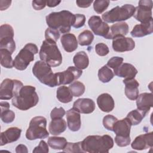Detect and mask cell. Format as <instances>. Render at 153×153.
Masks as SVG:
<instances>
[{"label": "cell", "mask_w": 153, "mask_h": 153, "mask_svg": "<svg viewBox=\"0 0 153 153\" xmlns=\"http://www.w3.org/2000/svg\"><path fill=\"white\" fill-rule=\"evenodd\" d=\"M45 20L49 28L60 33H68L75 23V15L68 10L52 12L46 16Z\"/></svg>", "instance_id": "1"}, {"label": "cell", "mask_w": 153, "mask_h": 153, "mask_svg": "<svg viewBox=\"0 0 153 153\" xmlns=\"http://www.w3.org/2000/svg\"><path fill=\"white\" fill-rule=\"evenodd\" d=\"M113 146L114 140L108 134L88 136L82 141V147L85 152L108 153Z\"/></svg>", "instance_id": "2"}, {"label": "cell", "mask_w": 153, "mask_h": 153, "mask_svg": "<svg viewBox=\"0 0 153 153\" xmlns=\"http://www.w3.org/2000/svg\"><path fill=\"white\" fill-rule=\"evenodd\" d=\"M35 90L33 86H23L13 98L12 105L21 111H27L35 106L39 102V97Z\"/></svg>", "instance_id": "3"}, {"label": "cell", "mask_w": 153, "mask_h": 153, "mask_svg": "<svg viewBox=\"0 0 153 153\" xmlns=\"http://www.w3.org/2000/svg\"><path fill=\"white\" fill-rule=\"evenodd\" d=\"M39 55L41 60L51 67L59 66L62 63V56L55 41L45 39L41 46Z\"/></svg>", "instance_id": "4"}, {"label": "cell", "mask_w": 153, "mask_h": 153, "mask_svg": "<svg viewBox=\"0 0 153 153\" xmlns=\"http://www.w3.org/2000/svg\"><path fill=\"white\" fill-rule=\"evenodd\" d=\"M34 76L42 84L54 87L58 85L56 73L52 71L51 66L42 60L36 61L32 67Z\"/></svg>", "instance_id": "5"}, {"label": "cell", "mask_w": 153, "mask_h": 153, "mask_svg": "<svg viewBox=\"0 0 153 153\" xmlns=\"http://www.w3.org/2000/svg\"><path fill=\"white\" fill-rule=\"evenodd\" d=\"M135 11V7L131 4L117 6L102 15V19L106 23L121 22L131 17Z\"/></svg>", "instance_id": "6"}, {"label": "cell", "mask_w": 153, "mask_h": 153, "mask_svg": "<svg viewBox=\"0 0 153 153\" xmlns=\"http://www.w3.org/2000/svg\"><path fill=\"white\" fill-rule=\"evenodd\" d=\"M38 53V47L33 43H27L19 51L13 60V66L17 70H25L34 60L35 54Z\"/></svg>", "instance_id": "7"}, {"label": "cell", "mask_w": 153, "mask_h": 153, "mask_svg": "<svg viewBox=\"0 0 153 153\" xmlns=\"http://www.w3.org/2000/svg\"><path fill=\"white\" fill-rule=\"evenodd\" d=\"M47 120L42 116H36L32 118L29 126L26 132V137L30 140L45 139L49 136L47 130Z\"/></svg>", "instance_id": "8"}, {"label": "cell", "mask_w": 153, "mask_h": 153, "mask_svg": "<svg viewBox=\"0 0 153 153\" xmlns=\"http://www.w3.org/2000/svg\"><path fill=\"white\" fill-rule=\"evenodd\" d=\"M23 86V83L19 80L4 79L0 85V99L10 100L13 98Z\"/></svg>", "instance_id": "9"}, {"label": "cell", "mask_w": 153, "mask_h": 153, "mask_svg": "<svg viewBox=\"0 0 153 153\" xmlns=\"http://www.w3.org/2000/svg\"><path fill=\"white\" fill-rule=\"evenodd\" d=\"M14 34V30L11 25L4 24L0 26V49H6L11 53L15 51Z\"/></svg>", "instance_id": "10"}, {"label": "cell", "mask_w": 153, "mask_h": 153, "mask_svg": "<svg viewBox=\"0 0 153 153\" xmlns=\"http://www.w3.org/2000/svg\"><path fill=\"white\" fill-rule=\"evenodd\" d=\"M138 4L139 5L135 7V11L133 14L135 19L141 23H147L153 19L152 16V1H139Z\"/></svg>", "instance_id": "11"}, {"label": "cell", "mask_w": 153, "mask_h": 153, "mask_svg": "<svg viewBox=\"0 0 153 153\" xmlns=\"http://www.w3.org/2000/svg\"><path fill=\"white\" fill-rule=\"evenodd\" d=\"M82 74V71L81 69L75 66H69L65 71L56 73L58 85L71 84L75 80L78 79Z\"/></svg>", "instance_id": "12"}, {"label": "cell", "mask_w": 153, "mask_h": 153, "mask_svg": "<svg viewBox=\"0 0 153 153\" xmlns=\"http://www.w3.org/2000/svg\"><path fill=\"white\" fill-rule=\"evenodd\" d=\"M88 24L90 28L96 35L105 38L109 33V25L107 23L103 22L100 16H93L90 17L88 19Z\"/></svg>", "instance_id": "13"}, {"label": "cell", "mask_w": 153, "mask_h": 153, "mask_svg": "<svg viewBox=\"0 0 153 153\" xmlns=\"http://www.w3.org/2000/svg\"><path fill=\"white\" fill-rule=\"evenodd\" d=\"M112 46L115 51L123 53L133 50L135 47V42L131 38L120 36L113 39Z\"/></svg>", "instance_id": "14"}, {"label": "cell", "mask_w": 153, "mask_h": 153, "mask_svg": "<svg viewBox=\"0 0 153 153\" xmlns=\"http://www.w3.org/2000/svg\"><path fill=\"white\" fill-rule=\"evenodd\" d=\"M133 149L142 151L153 146V133L152 131L137 136L131 143Z\"/></svg>", "instance_id": "15"}, {"label": "cell", "mask_w": 153, "mask_h": 153, "mask_svg": "<svg viewBox=\"0 0 153 153\" xmlns=\"http://www.w3.org/2000/svg\"><path fill=\"white\" fill-rule=\"evenodd\" d=\"M94 102L89 98H80L75 100L73 104V108L79 113L88 114L95 109Z\"/></svg>", "instance_id": "16"}, {"label": "cell", "mask_w": 153, "mask_h": 153, "mask_svg": "<svg viewBox=\"0 0 153 153\" xmlns=\"http://www.w3.org/2000/svg\"><path fill=\"white\" fill-rule=\"evenodd\" d=\"M66 117L69 129L72 131H78L81 126L80 113L72 108L67 111Z\"/></svg>", "instance_id": "17"}, {"label": "cell", "mask_w": 153, "mask_h": 153, "mask_svg": "<svg viewBox=\"0 0 153 153\" xmlns=\"http://www.w3.org/2000/svg\"><path fill=\"white\" fill-rule=\"evenodd\" d=\"M22 130L17 127L7 128L1 133V146L17 141L21 136Z\"/></svg>", "instance_id": "18"}, {"label": "cell", "mask_w": 153, "mask_h": 153, "mask_svg": "<svg viewBox=\"0 0 153 153\" xmlns=\"http://www.w3.org/2000/svg\"><path fill=\"white\" fill-rule=\"evenodd\" d=\"M114 72L115 75L124 79L134 78L137 74V70L136 68L128 63H123L119 67L114 69Z\"/></svg>", "instance_id": "19"}, {"label": "cell", "mask_w": 153, "mask_h": 153, "mask_svg": "<svg viewBox=\"0 0 153 153\" xmlns=\"http://www.w3.org/2000/svg\"><path fill=\"white\" fill-rule=\"evenodd\" d=\"M136 100L137 109L147 114L153 106V94L151 93H143L138 95Z\"/></svg>", "instance_id": "20"}, {"label": "cell", "mask_w": 153, "mask_h": 153, "mask_svg": "<svg viewBox=\"0 0 153 153\" xmlns=\"http://www.w3.org/2000/svg\"><path fill=\"white\" fill-rule=\"evenodd\" d=\"M128 25L124 22L115 23L109 27V33L105 38L111 39L120 36H125L128 32Z\"/></svg>", "instance_id": "21"}, {"label": "cell", "mask_w": 153, "mask_h": 153, "mask_svg": "<svg viewBox=\"0 0 153 153\" xmlns=\"http://www.w3.org/2000/svg\"><path fill=\"white\" fill-rule=\"evenodd\" d=\"M123 83L125 84V94L131 100H135L139 95V84L135 78L124 79Z\"/></svg>", "instance_id": "22"}, {"label": "cell", "mask_w": 153, "mask_h": 153, "mask_svg": "<svg viewBox=\"0 0 153 153\" xmlns=\"http://www.w3.org/2000/svg\"><path fill=\"white\" fill-rule=\"evenodd\" d=\"M131 124L126 117L121 120H117L113 127V130L116 136L130 137Z\"/></svg>", "instance_id": "23"}, {"label": "cell", "mask_w": 153, "mask_h": 153, "mask_svg": "<svg viewBox=\"0 0 153 153\" xmlns=\"http://www.w3.org/2000/svg\"><path fill=\"white\" fill-rule=\"evenodd\" d=\"M153 32V19L147 23H140L134 26L130 32V35L133 37L140 38L148 35H150Z\"/></svg>", "instance_id": "24"}, {"label": "cell", "mask_w": 153, "mask_h": 153, "mask_svg": "<svg viewBox=\"0 0 153 153\" xmlns=\"http://www.w3.org/2000/svg\"><path fill=\"white\" fill-rule=\"evenodd\" d=\"M97 104L99 108L105 112L112 111L115 107L114 99L111 94L106 93H102L97 97Z\"/></svg>", "instance_id": "25"}, {"label": "cell", "mask_w": 153, "mask_h": 153, "mask_svg": "<svg viewBox=\"0 0 153 153\" xmlns=\"http://www.w3.org/2000/svg\"><path fill=\"white\" fill-rule=\"evenodd\" d=\"M60 42L63 49L68 53L74 51L78 48V41L73 33H65L61 36Z\"/></svg>", "instance_id": "26"}, {"label": "cell", "mask_w": 153, "mask_h": 153, "mask_svg": "<svg viewBox=\"0 0 153 153\" xmlns=\"http://www.w3.org/2000/svg\"><path fill=\"white\" fill-rule=\"evenodd\" d=\"M66 126V123L62 118L52 119L48 126L49 132L53 135H59L65 131Z\"/></svg>", "instance_id": "27"}, {"label": "cell", "mask_w": 153, "mask_h": 153, "mask_svg": "<svg viewBox=\"0 0 153 153\" xmlns=\"http://www.w3.org/2000/svg\"><path fill=\"white\" fill-rule=\"evenodd\" d=\"M1 106V118L4 123H11L15 118V113L10 110V104L5 101L0 102Z\"/></svg>", "instance_id": "28"}, {"label": "cell", "mask_w": 153, "mask_h": 153, "mask_svg": "<svg viewBox=\"0 0 153 153\" xmlns=\"http://www.w3.org/2000/svg\"><path fill=\"white\" fill-rule=\"evenodd\" d=\"M73 63L75 66L79 69H86L89 65V59L87 54L84 51L76 53L73 57Z\"/></svg>", "instance_id": "29"}, {"label": "cell", "mask_w": 153, "mask_h": 153, "mask_svg": "<svg viewBox=\"0 0 153 153\" xmlns=\"http://www.w3.org/2000/svg\"><path fill=\"white\" fill-rule=\"evenodd\" d=\"M56 97L59 102L63 103H67L72 101L73 95L69 87L62 85L57 88Z\"/></svg>", "instance_id": "30"}, {"label": "cell", "mask_w": 153, "mask_h": 153, "mask_svg": "<svg viewBox=\"0 0 153 153\" xmlns=\"http://www.w3.org/2000/svg\"><path fill=\"white\" fill-rule=\"evenodd\" d=\"M47 143L53 149L62 150L65 148L67 140L64 137L51 136L48 138Z\"/></svg>", "instance_id": "31"}, {"label": "cell", "mask_w": 153, "mask_h": 153, "mask_svg": "<svg viewBox=\"0 0 153 153\" xmlns=\"http://www.w3.org/2000/svg\"><path fill=\"white\" fill-rule=\"evenodd\" d=\"M146 114L145 112L137 109L129 112L126 118L128 119L131 126H136L142 121Z\"/></svg>", "instance_id": "32"}, {"label": "cell", "mask_w": 153, "mask_h": 153, "mask_svg": "<svg viewBox=\"0 0 153 153\" xmlns=\"http://www.w3.org/2000/svg\"><path fill=\"white\" fill-rule=\"evenodd\" d=\"M1 54V65L8 69H11L13 66V60L11 57V53L10 51L6 49H0Z\"/></svg>", "instance_id": "33"}, {"label": "cell", "mask_w": 153, "mask_h": 153, "mask_svg": "<svg viewBox=\"0 0 153 153\" xmlns=\"http://www.w3.org/2000/svg\"><path fill=\"white\" fill-rule=\"evenodd\" d=\"M114 76V72L106 65H104L98 71L99 79L103 83H107L109 82Z\"/></svg>", "instance_id": "34"}, {"label": "cell", "mask_w": 153, "mask_h": 153, "mask_svg": "<svg viewBox=\"0 0 153 153\" xmlns=\"http://www.w3.org/2000/svg\"><path fill=\"white\" fill-rule=\"evenodd\" d=\"M94 39L93 33L89 30H84L78 36V42L81 46L90 45Z\"/></svg>", "instance_id": "35"}, {"label": "cell", "mask_w": 153, "mask_h": 153, "mask_svg": "<svg viewBox=\"0 0 153 153\" xmlns=\"http://www.w3.org/2000/svg\"><path fill=\"white\" fill-rule=\"evenodd\" d=\"M73 96L75 97H79L82 95L85 90V87L84 84L80 81H74L72 84H70L69 87Z\"/></svg>", "instance_id": "36"}, {"label": "cell", "mask_w": 153, "mask_h": 153, "mask_svg": "<svg viewBox=\"0 0 153 153\" xmlns=\"http://www.w3.org/2000/svg\"><path fill=\"white\" fill-rule=\"evenodd\" d=\"M64 152L76 153V152H85L82 147V142H78L75 143L67 142L65 148L63 149Z\"/></svg>", "instance_id": "37"}, {"label": "cell", "mask_w": 153, "mask_h": 153, "mask_svg": "<svg viewBox=\"0 0 153 153\" xmlns=\"http://www.w3.org/2000/svg\"><path fill=\"white\" fill-rule=\"evenodd\" d=\"M110 1L108 0H96L93 1L94 10L98 14L102 13L107 9Z\"/></svg>", "instance_id": "38"}, {"label": "cell", "mask_w": 153, "mask_h": 153, "mask_svg": "<svg viewBox=\"0 0 153 153\" xmlns=\"http://www.w3.org/2000/svg\"><path fill=\"white\" fill-rule=\"evenodd\" d=\"M117 120L118 119L112 115H106L103 118V126L108 130L112 131L114 125Z\"/></svg>", "instance_id": "39"}, {"label": "cell", "mask_w": 153, "mask_h": 153, "mask_svg": "<svg viewBox=\"0 0 153 153\" xmlns=\"http://www.w3.org/2000/svg\"><path fill=\"white\" fill-rule=\"evenodd\" d=\"M60 32L57 30L48 27L45 31V38L56 42L60 37Z\"/></svg>", "instance_id": "40"}, {"label": "cell", "mask_w": 153, "mask_h": 153, "mask_svg": "<svg viewBox=\"0 0 153 153\" xmlns=\"http://www.w3.org/2000/svg\"><path fill=\"white\" fill-rule=\"evenodd\" d=\"M123 58L118 56H114L111 57L107 62L106 66L109 68L115 69L119 67L123 63Z\"/></svg>", "instance_id": "41"}, {"label": "cell", "mask_w": 153, "mask_h": 153, "mask_svg": "<svg viewBox=\"0 0 153 153\" xmlns=\"http://www.w3.org/2000/svg\"><path fill=\"white\" fill-rule=\"evenodd\" d=\"M95 51L97 54L100 56H105L109 52V50L107 45L103 42L98 43L95 45Z\"/></svg>", "instance_id": "42"}, {"label": "cell", "mask_w": 153, "mask_h": 153, "mask_svg": "<svg viewBox=\"0 0 153 153\" xmlns=\"http://www.w3.org/2000/svg\"><path fill=\"white\" fill-rule=\"evenodd\" d=\"M115 142L120 147H124L129 145L131 142L130 137H123L116 136L115 137Z\"/></svg>", "instance_id": "43"}, {"label": "cell", "mask_w": 153, "mask_h": 153, "mask_svg": "<svg viewBox=\"0 0 153 153\" xmlns=\"http://www.w3.org/2000/svg\"><path fill=\"white\" fill-rule=\"evenodd\" d=\"M65 111L62 107L57 108L55 107L53 109V110L50 112V117L52 119L55 118H63L65 115Z\"/></svg>", "instance_id": "44"}, {"label": "cell", "mask_w": 153, "mask_h": 153, "mask_svg": "<svg viewBox=\"0 0 153 153\" xmlns=\"http://www.w3.org/2000/svg\"><path fill=\"white\" fill-rule=\"evenodd\" d=\"M75 15V21L73 25V27L78 29L82 27L85 22V16L82 14H76Z\"/></svg>", "instance_id": "45"}, {"label": "cell", "mask_w": 153, "mask_h": 153, "mask_svg": "<svg viewBox=\"0 0 153 153\" xmlns=\"http://www.w3.org/2000/svg\"><path fill=\"white\" fill-rule=\"evenodd\" d=\"M49 151L48 149V145L43 140H41L39 142V145L35 147L33 150L32 151L33 153H36V152H45L47 153Z\"/></svg>", "instance_id": "46"}, {"label": "cell", "mask_w": 153, "mask_h": 153, "mask_svg": "<svg viewBox=\"0 0 153 153\" xmlns=\"http://www.w3.org/2000/svg\"><path fill=\"white\" fill-rule=\"evenodd\" d=\"M32 7L35 10H41L47 5V1H32Z\"/></svg>", "instance_id": "47"}, {"label": "cell", "mask_w": 153, "mask_h": 153, "mask_svg": "<svg viewBox=\"0 0 153 153\" xmlns=\"http://www.w3.org/2000/svg\"><path fill=\"white\" fill-rule=\"evenodd\" d=\"M93 1H81L78 0L76 1V4L78 5V7L80 8H87L90 6L91 3L93 2Z\"/></svg>", "instance_id": "48"}, {"label": "cell", "mask_w": 153, "mask_h": 153, "mask_svg": "<svg viewBox=\"0 0 153 153\" xmlns=\"http://www.w3.org/2000/svg\"><path fill=\"white\" fill-rule=\"evenodd\" d=\"M16 152L17 153H20V152L27 153L28 151H27V147L25 145L20 144V145H17V147L16 148Z\"/></svg>", "instance_id": "49"}, {"label": "cell", "mask_w": 153, "mask_h": 153, "mask_svg": "<svg viewBox=\"0 0 153 153\" xmlns=\"http://www.w3.org/2000/svg\"><path fill=\"white\" fill-rule=\"evenodd\" d=\"M2 3H4V1H1L0 4H1V5H0V9H1V11L5 10L7 8H8L10 6V4L11 3V1H5V5H3Z\"/></svg>", "instance_id": "50"}, {"label": "cell", "mask_w": 153, "mask_h": 153, "mask_svg": "<svg viewBox=\"0 0 153 153\" xmlns=\"http://www.w3.org/2000/svg\"><path fill=\"white\" fill-rule=\"evenodd\" d=\"M60 2H61L60 1H54V0L47 1V5L49 7H54L58 5Z\"/></svg>", "instance_id": "51"}]
</instances>
